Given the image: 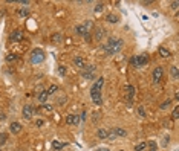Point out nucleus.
Instances as JSON below:
<instances>
[{
	"instance_id": "obj_1",
	"label": "nucleus",
	"mask_w": 179,
	"mask_h": 151,
	"mask_svg": "<svg viewBox=\"0 0 179 151\" xmlns=\"http://www.w3.org/2000/svg\"><path fill=\"white\" fill-rule=\"evenodd\" d=\"M123 46H124V41L116 37H109L106 43H103V49L107 55H115V54L121 52Z\"/></svg>"
},
{
	"instance_id": "obj_2",
	"label": "nucleus",
	"mask_w": 179,
	"mask_h": 151,
	"mask_svg": "<svg viewBox=\"0 0 179 151\" xmlns=\"http://www.w3.org/2000/svg\"><path fill=\"white\" fill-rule=\"evenodd\" d=\"M103 85H104V78L100 76V78H96V81L90 87V98H92L95 105H101L103 104V99H101V89H103Z\"/></svg>"
},
{
	"instance_id": "obj_3",
	"label": "nucleus",
	"mask_w": 179,
	"mask_h": 151,
	"mask_svg": "<svg viewBox=\"0 0 179 151\" xmlns=\"http://www.w3.org/2000/svg\"><path fill=\"white\" fill-rule=\"evenodd\" d=\"M93 28H95V25H93V22L92 20H87V22H84L83 25H78L77 28H75V31H77V34L78 35H87L90 34L92 31H93Z\"/></svg>"
},
{
	"instance_id": "obj_4",
	"label": "nucleus",
	"mask_w": 179,
	"mask_h": 151,
	"mask_svg": "<svg viewBox=\"0 0 179 151\" xmlns=\"http://www.w3.org/2000/svg\"><path fill=\"white\" fill-rule=\"evenodd\" d=\"M46 58L45 52H43V49H40V47H37V49H34L32 50V54H31V63L32 64H39V63H43Z\"/></svg>"
},
{
	"instance_id": "obj_5",
	"label": "nucleus",
	"mask_w": 179,
	"mask_h": 151,
	"mask_svg": "<svg viewBox=\"0 0 179 151\" xmlns=\"http://www.w3.org/2000/svg\"><path fill=\"white\" fill-rule=\"evenodd\" d=\"M81 75H83L84 79H96L95 78L96 76V67L93 64H86L83 67V70H81Z\"/></svg>"
},
{
	"instance_id": "obj_6",
	"label": "nucleus",
	"mask_w": 179,
	"mask_h": 151,
	"mask_svg": "<svg viewBox=\"0 0 179 151\" xmlns=\"http://www.w3.org/2000/svg\"><path fill=\"white\" fill-rule=\"evenodd\" d=\"M133 96H135V87L132 84H127L126 85V101H127V105L133 104Z\"/></svg>"
},
{
	"instance_id": "obj_7",
	"label": "nucleus",
	"mask_w": 179,
	"mask_h": 151,
	"mask_svg": "<svg viewBox=\"0 0 179 151\" xmlns=\"http://www.w3.org/2000/svg\"><path fill=\"white\" fill-rule=\"evenodd\" d=\"M162 75H164V69L161 66H156L152 72V76H153V82H159L162 79Z\"/></svg>"
},
{
	"instance_id": "obj_8",
	"label": "nucleus",
	"mask_w": 179,
	"mask_h": 151,
	"mask_svg": "<svg viewBox=\"0 0 179 151\" xmlns=\"http://www.w3.org/2000/svg\"><path fill=\"white\" fill-rule=\"evenodd\" d=\"M35 113V109L31 105V104H26L25 107H23V117L26 119V121H29V119H32V116Z\"/></svg>"
},
{
	"instance_id": "obj_9",
	"label": "nucleus",
	"mask_w": 179,
	"mask_h": 151,
	"mask_svg": "<svg viewBox=\"0 0 179 151\" xmlns=\"http://www.w3.org/2000/svg\"><path fill=\"white\" fill-rule=\"evenodd\" d=\"M22 40H23V31H20V29L12 31V34L9 35V41H12V43H18Z\"/></svg>"
},
{
	"instance_id": "obj_10",
	"label": "nucleus",
	"mask_w": 179,
	"mask_h": 151,
	"mask_svg": "<svg viewBox=\"0 0 179 151\" xmlns=\"http://www.w3.org/2000/svg\"><path fill=\"white\" fill-rule=\"evenodd\" d=\"M147 61H148V57H147L145 54L136 55V67H138V69H139V67H144V66L147 64Z\"/></svg>"
},
{
	"instance_id": "obj_11",
	"label": "nucleus",
	"mask_w": 179,
	"mask_h": 151,
	"mask_svg": "<svg viewBox=\"0 0 179 151\" xmlns=\"http://www.w3.org/2000/svg\"><path fill=\"white\" fill-rule=\"evenodd\" d=\"M66 124H69V125H78L80 124V117H78V114H67L66 116Z\"/></svg>"
},
{
	"instance_id": "obj_12",
	"label": "nucleus",
	"mask_w": 179,
	"mask_h": 151,
	"mask_svg": "<svg viewBox=\"0 0 179 151\" xmlns=\"http://www.w3.org/2000/svg\"><path fill=\"white\" fill-rule=\"evenodd\" d=\"M63 40H64V37H63L61 32H55V34L51 35V41H52L54 44H60V43H63Z\"/></svg>"
},
{
	"instance_id": "obj_13",
	"label": "nucleus",
	"mask_w": 179,
	"mask_h": 151,
	"mask_svg": "<svg viewBox=\"0 0 179 151\" xmlns=\"http://www.w3.org/2000/svg\"><path fill=\"white\" fill-rule=\"evenodd\" d=\"M9 131H11L12 134H18V133L22 131V124H20V122H12V124L9 125Z\"/></svg>"
},
{
	"instance_id": "obj_14",
	"label": "nucleus",
	"mask_w": 179,
	"mask_h": 151,
	"mask_svg": "<svg viewBox=\"0 0 179 151\" xmlns=\"http://www.w3.org/2000/svg\"><path fill=\"white\" fill-rule=\"evenodd\" d=\"M104 35H106V31H104L103 28H96L95 32H93V38H95L96 41H101V40L104 38Z\"/></svg>"
},
{
	"instance_id": "obj_15",
	"label": "nucleus",
	"mask_w": 179,
	"mask_h": 151,
	"mask_svg": "<svg viewBox=\"0 0 179 151\" xmlns=\"http://www.w3.org/2000/svg\"><path fill=\"white\" fill-rule=\"evenodd\" d=\"M158 52H159V55H161L162 58H170V57H172V52H170L169 49H165L164 46H161V47L158 49Z\"/></svg>"
},
{
	"instance_id": "obj_16",
	"label": "nucleus",
	"mask_w": 179,
	"mask_h": 151,
	"mask_svg": "<svg viewBox=\"0 0 179 151\" xmlns=\"http://www.w3.org/2000/svg\"><path fill=\"white\" fill-rule=\"evenodd\" d=\"M74 64H75L77 67L83 69V67L86 66V60H84V58H81V57H75V58H74Z\"/></svg>"
},
{
	"instance_id": "obj_17",
	"label": "nucleus",
	"mask_w": 179,
	"mask_h": 151,
	"mask_svg": "<svg viewBox=\"0 0 179 151\" xmlns=\"http://www.w3.org/2000/svg\"><path fill=\"white\" fill-rule=\"evenodd\" d=\"M112 131L116 134V137H124V136H127V131H126L124 128H120V127H115V128H112Z\"/></svg>"
},
{
	"instance_id": "obj_18",
	"label": "nucleus",
	"mask_w": 179,
	"mask_h": 151,
	"mask_svg": "<svg viewBox=\"0 0 179 151\" xmlns=\"http://www.w3.org/2000/svg\"><path fill=\"white\" fill-rule=\"evenodd\" d=\"M107 128H98V131H96V137L98 139H101V141H104L106 137H107Z\"/></svg>"
},
{
	"instance_id": "obj_19",
	"label": "nucleus",
	"mask_w": 179,
	"mask_h": 151,
	"mask_svg": "<svg viewBox=\"0 0 179 151\" xmlns=\"http://www.w3.org/2000/svg\"><path fill=\"white\" fill-rule=\"evenodd\" d=\"M106 20H107V23H118L120 22V17L116 15V14H107V17H106Z\"/></svg>"
},
{
	"instance_id": "obj_20",
	"label": "nucleus",
	"mask_w": 179,
	"mask_h": 151,
	"mask_svg": "<svg viewBox=\"0 0 179 151\" xmlns=\"http://www.w3.org/2000/svg\"><path fill=\"white\" fill-rule=\"evenodd\" d=\"M47 98H49V95H47V90H42V92L39 93V101H40L42 104H46Z\"/></svg>"
},
{
	"instance_id": "obj_21",
	"label": "nucleus",
	"mask_w": 179,
	"mask_h": 151,
	"mask_svg": "<svg viewBox=\"0 0 179 151\" xmlns=\"http://www.w3.org/2000/svg\"><path fill=\"white\" fill-rule=\"evenodd\" d=\"M66 147L64 142H58V141H54L52 142V150H63Z\"/></svg>"
},
{
	"instance_id": "obj_22",
	"label": "nucleus",
	"mask_w": 179,
	"mask_h": 151,
	"mask_svg": "<svg viewBox=\"0 0 179 151\" xmlns=\"http://www.w3.org/2000/svg\"><path fill=\"white\" fill-rule=\"evenodd\" d=\"M170 105H172V99L169 98V99H165V101H162V104L159 105V109H161V110H167V109H169Z\"/></svg>"
},
{
	"instance_id": "obj_23",
	"label": "nucleus",
	"mask_w": 179,
	"mask_h": 151,
	"mask_svg": "<svg viewBox=\"0 0 179 151\" xmlns=\"http://www.w3.org/2000/svg\"><path fill=\"white\" fill-rule=\"evenodd\" d=\"M17 58H18V55H15V54H8V55L5 57L6 63H12V61H15Z\"/></svg>"
},
{
	"instance_id": "obj_24",
	"label": "nucleus",
	"mask_w": 179,
	"mask_h": 151,
	"mask_svg": "<svg viewBox=\"0 0 179 151\" xmlns=\"http://www.w3.org/2000/svg\"><path fill=\"white\" fill-rule=\"evenodd\" d=\"M147 147H148V151H156L158 150V144H156V141H148Z\"/></svg>"
},
{
	"instance_id": "obj_25",
	"label": "nucleus",
	"mask_w": 179,
	"mask_h": 151,
	"mask_svg": "<svg viewBox=\"0 0 179 151\" xmlns=\"http://www.w3.org/2000/svg\"><path fill=\"white\" fill-rule=\"evenodd\" d=\"M106 139H107V141H110V142H115V141H116V134H115L112 130H109V131H107V137H106Z\"/></svg>"
},
{
	"instance_id": "obj_26",
	"label": "nucleus",
	"mask_w": 179,
	"mask_h": 151,
	"mask_svg": "<svg viewBox=\"0 0 179 151\" xmlns=\"http://www.w3.org/2000/svg\"><path fill=\"white\" fill-rule=\"evenodd\" d=\"M170 74L173 76V79H179V72H178V67H176V66H173V67L170 69Z\"/></svg>"
},
{
	"instance_id": "obj_27",
	"label": "nucleus",
	"mask_w": 179,
	"mask_h": 151,
	"mask_svg": "<svg viewBox=\"0 0 179 151\" xmlns=\"http://www.w3.org/2000/svg\"><path fill=\"white\" fill-rule=\"evenodd\" d=\"M57 92H58V85H55V84L51 85V87L47 89V95H55Z\"/></svg>"
},
{
	"instance_id": "obj_28",
	"label": "nucleus",
	"mask_w": 179,
	"mask_h": 151,
	"mask_svg": "<svg viewBox=\"0 0 179 151\" xmlns=\"http://www.w3.org/2000/svg\"><path fill=\"white\" fill-rule=\"evenodd\" d=\"M145 148H147V142H141L135 147V151H144Z\"/></svg>"
},
{
	"instance_id": "obj_29",
	"label": "nucleus",
	"mask_w": 179,
	"mask_h": 151,
	"mask_svg": "<svg viewBox=\"0 0 179 151\" xmlns=\"http://www.w3.org/2000/svg\"><path fill=\"white\" fill-rule=\"evenodd\" d=\"M6 139H8V134L6 133H0V147L6 144Z\"/></svg>"
},
{
	"instance_id": "obj_30",
	"label": "nucleus",
	"mask_w": 179,
	"mask_h": 151,
	"mask_svg": "<svg viewBox=\"0 0 179 151\" xmlns=\"http://www.w3.org/2000/svg\"><path fill=\"white\" fill-rule=\"evenodd\" d=\"M138 114H139V117H145V109H144V107H142V105H139V107H138Z\"/></svg>"
},
{
	"instance_id": "obj_31",
	"label": "nucleus",
	"mask_w": 179,
	"mask_h": 151,
	"mask_svg": "<svg viewBox=\"0 0 179 151\" xmlns=\"http://www.w3.org/2000/svg\"><path fill=\"white\" fill-rule=\"evenodd\" d=\"M172 119H175V121L179 119V107L178 105L175 107V110H173V113H172Z\"/></svg>"
},
{
	"instance_id": "obj_32",
	"label": "nucleus",
	"mask_w": 179,
	"mask_h": 151,
	"mask_svg": "<svg viewBox=\"0 0 179 151\" xmlns=\"http://www.w3.org/2000/svg\"><path fill=\"white\" fill-rule=\"evenodd\" d=\"M18 15L20 17H28L29 12H28V9H18Z\"/></svg>"
},
{
	"instance_id": "obj_33",
	"label": "nucleus",
	"mask_w": 179,
	"mask_h": 151,
	"mask_svg": "<svg viewBox=\"0 0 179 151\" xmlns=\"http://www.w3.org/2000/svg\"><path fill=\"white\" fill-rule=\"evenodd\" d=\"M58 75L60 76L66 75V67H64V66H60V67H58Z\"/></svg>"
},
{
	"instance_id": "obj_34",
	"label": "nucleus",
	"mask_w": 179,
	"mask_h": 151,
	"mask_svg": "<svg viewBox=\"0 0 179 151\" xmlns=\"http://www.w3.org/2000/svg\"><path fill=\"white\" fill-rule=\"evenodd\" d=\"M67 101V98L66 96H61V98H58L57 99V104H60V105H64V102Z\"/></svg>"
},
{
	"instance_id": "obj_35",
	"label": "nucleus",
	"mask_w": 179,
	"mask_h": 151,
	"mask_svg": "<svg viewBox=\"0 0 179 151\" xmlns=\"http://www.w3.org/2000/svg\"><path fill=\"white\" fill-rule=\"evenodd\" d=\"M42 110L43 112H52V107L49 104H42Z\"/></svg>"
},
{
	"instance_id": "obj_36",
	"label": "nucleus",
	"mask_w": 179,
	"mask_h": 151,
	"mask_svg": "<svg viewBox=\"0 0 179 151\" xmlns=\"http://www.w3.org/2000/svg\"><path fill=\"white\" fill-rule=\"evenodd\" d=\"M100 116H101L100 113H92V122H93V124L98 122V121H100Z\"/></svg>"
},
{
	"instance_id": "obj_37",
	"label": "nucleus",
	"mask_w": 179,
	"mask_h": 151,
	"mask_svg": "<svg viewBox=\"0 0 179 151\" xmlns=\"http://www.w3.org/2000/svg\"><path fill=\"white\" fill-rule=\"evenodd\" d=\"M129 63H130V66H132V67H136V55H133V57L129 60Z\"/></svg>"
},
{
	"instance_id": "obj_38",
	"label": "nucleus",
	"mask_w": 179,
	"mask_h": 151,
	"mask_svg": "<svg viewBox=\"0 0 179 151\" xmlns=\"http://www.w3.org/2000/svg\"><path fill=\"white\" fill-rule=\"evenodd\" d=\"M103 6H104L103 3H98V5L95 6V9H93V11H95V12H100V11H103Z\"/></svg>"
},
{
	"instance_id": "obj_39",
	"label": "nucleus",
	"mask_w": 179,
	"mask_h": 151,
	"mask_svg": "<svg viewBox=\"0 0 179 151\" xmlns=\"http://www.w3.org/2000/svg\"><path fill=\"white\" fill-rule=\"evenodd\" d=\"M169 144H170V136H165V137H164V142H162V145H164V147H167Z\"/></svg>"
},
{
	"instance_id": "obj_40",
	"label": "nucleus",
	"mask_w": 179,
	"mask_h": 151,
	"mask_svg": "<svg viewBox=\"0 0 179 151\" xmlns=\"http://www.w3.org/2000/svg\"><path fill=\"white\" fill-rule=\"evenodd\" d=\"M170 6H172V9H178L179 2H172V3H170Z\"/></svg>"
},
{
	"instance_id": "obj_41",
	"label": "nucleus",
	"mask_w": 179,
	"mask_h": 151,
	"mask_svg": "<svg viewBox=\"0 0 179 151\" xmlns=\"http://www.w3.org/2000/svg\"><path fill=\"white\" fill-rule=\"evenodd\" d=\"M35 125H37V127H43V125H45V122H43L42 119H39V121L35 122Z\"/></svg>"
},
{
	"instance_id": "obj_42",
	"label": "nucleus",
	"mask_w": 179,
	"mask_h": 151,
	"mask_svg": "<svg viewBox=\"0 0 179 151\" xmlns=\"http://www.w3.org/2000/svg\"><path fill=\"white\" fill-rule=\"evenodd\" d=\"M84 40H86L87 43H90V41H92V35H90V34H87V35H84Z\"/></svg>"
},
{
	"instance_id": "obj_43",
	"label": "nucleus",
	"mask_w": 179,
	"mask_h": 151,
	"mask_svg": "<svg viewBox=\"0 0 179 151\" xmlns=\"http://www.w3.org/2000/svg\"><path fill=\"white\" fill-rule=\"evenodd\" d=\"M95 151H110V150H109L107 147H101V148H96Z\"/></svg>"
},
{
	"instance_id": "obj_44",
	"label": "nucleus",
	"mask_w": 179,
	"mask_h": 151,
	"mask_svg": "<svg viewBox=\"0 0 179 151\" xmlns=\"http://www.w3.org/2000/svg\"><path fill=\"white\" fill-rule=\"evenodd\" d=\"M6 119V114L5 113H0V121H5Z\"/></svg>"
},
{
	"instance_id": "obj_45",
	"label": "nucleus",
	"mask_w": 179,
	"mask_h": 151,
	"mask_svg": "<svg viewBox=\"0 0 179 151\" xmlns=\"http://www.w3.org/2000/svg\"><path fill=\"white\" fill-rule=\"evenodd\" d=\"M152 3H153L152 0H147V2H142V5H152Z\"/></svg>"
},
{
	"instance_id": "obj_46",
	"label": "nucleus",
	"mask_w": 179,
	"mask_h": 151,
	"mask_svg": "<svg viewBox=\"0 0 179 151\" xmlns=\"http://www.w3.org/2000/svg\"><path fill=\"white\" fill-rule=\"evenodd\" d=\"M52 151H63V150H52Z\"/></svg>"
},
{
	"instance_id": "obj_47",
	"label": "nucleus",
	"mask_w": 179,
	"mask_h": 151,
	"mask_svg": "<svg viewBox=\"0 0 179 151\" xmlns=\"http://www.w3.org/2000/svg\"><path fill=\"white\" fill-rule=\"evenodd\" d=\"M0 151H2V147H0Z\"/></svg>"
},
{
	"instance_id": "obj_48",
	"label": "nucleus",
	"mask_w": 179,
	"mask_h": 151,
	"mask_svg": "<svg viewBox=\"0 0 179 151\" xmlns=\"http://www.w3.org/2000/svg\"><path fill=\"white\" fill-rule=\"evenodd\" d=\"M121 151H123V150H121Z\"/></svg>"
}]
</instances>
